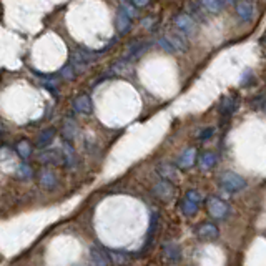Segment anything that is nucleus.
<instances>
[{"label": "nucleus", "mask_w": 266, "mask_h": 266, "mask_svg": "<svg viewBox=\"0 0 266 266\" xmlns=\"http://www.w3.org/2000/svg\"><path fill=\"white\" fill-rule=\"evenodd\" d=\"M220 188L225 190L226 193H238V191L246 188V180L241 175L235 172H225L218 180Z\"/></svg>", "instance_id": "1"}, {"label": "nucleus", "mask_w": 266, "mask_h": 266, "mask_svg": "<svg viewBox=\"0 0 266 266\" xmlns=\"http://www.w3.org/2000/svg\"><path fill=\"white\" fill-rule=\"evenodd\" d=\"M203 200L201 193L198 190H188L183 196L182 203H180V210L185 217H195L200 210V203Z\"/></svg>", "instance_id": "2"}, {"label": "nucleus", "mask_w": 266, "mask_h": 266, "mask_svg": "<svg viewBox=\"0 0 266 266\" xmlns=\"http://www.w3.org/2000/svg\"><path fill=\"white\" fill-rule=\"evenodd\" d=\"M173 25L178 32H182L185 37H191L196 33V22L193 20V17L185 12H180L178 15L173 17Z\"/></svg>", "instance_id": "3"}, {"label": "nucleus", "mask_w": 266, "mask_h": 266, "mask_svg": "<svg viewBox=\"0 0 266 266\" xmlns=\"http://www.w3.org/2000/svg\"><path fill=\"white\" fill-rule=\"evenodd\" d=\"M206 210H208V213H210L213 218L222 220V218L226 217V215H228L230 208H228V205H226V201L222 200V198L210 196L206 200Z\"/></svg>", "instance_id": "4"}, {"label": "nucleus", "mask_w": 266, "mask_h": 266, "mask_svg": "<svg viewBox=\"0 0 266 266\" xmlns=\"http://www.w3.org/2000/svg\"><path fill=\"white\" fill-rule=\"evenodd\" d=\"M163 38L170 43V47L173 48V52H186L188 50V42H186V38L182 32H178L177 28L175 30H168L165 35H163Z\"/></svg>", "instance_id": "5"}, {"label": "nucleus", "mask_w": 266, "mask_h": 266, "mask_svg": "<svg viewBox=\"0 0 266 266\" xmlns=\"http://www.w3.org/2000/svg\"><path fill=\"white\" fill-rule=\"evenodd\" d=\"M153 195L158 198L160 201L167 203V201H172L173 196H175V185L167 182V180H160L153 185Z\"/></svg>", "instance_id": "6"}, {"label": "nucleus", "mask_w": 266, "mask_h": 266, "mask_svg": "<svg viewBox=\"0 0 266 266\" xmlns=\"http://www.w3.org/2000/svg\"><path fill=\"white\" fill-rule=\"evenodd\" d=\"M38 162L43 163V165H62V163H65V156L62 150L50 148V150H43L38 155Z\"/></svg>", "instance_id": "7"}, {"label": "nucleus", "mask_w": 266, "mask_h": 266, "mask_svg": "<svg viewBox=\"0 0 266 266\" xmlns=\"http://www.w3.org/2000/svg\"><path fill=\"white\" fill-rule=\"evenodd\" d=\"M90 261H92V266H112L110 251L100 246H92L90 248Z\"/></svg>", "instance_id": "8"}, {"label": "nucleus", "mask_w": 266, "mask_h": 266, "mask_svg": "<svg viewBox=\"0 0 266 266\" xmlns=\"http://www.w3.org/2000/svg\"><path fill=\"white\" fill-rule=\"evenodd\" d=\"M155 172L160 177V180H167V182L173 185L178 182V170L172 163H158L155 167Z\"/></svg>", "instance_id": "9"}, {"label": "nucleus", "mask_w": 266, "mask_h": 266, "mask_svg": "<svg viewBox=\"0 0 266 266\" xmlns=\"http://www.w3.org/2000/svg\"><path fill=\"white\" fill-rule=\"evenodd\" d=\"M218 110L222 117L225 118L231 117L236 110H238V98H236L235 95H226V97H223L222 101H220Z\"/></svg>", "instance_id": "10"}, {"label": "nucleus", "mask_w": 266, "mask_h": 266, "mask_svg": "<svg viewBox=\"0 0 266 266\" xmlns=\"http://www.w3.org/2000/svg\"><path fill=\"white\" fill-rule=\"evenodd\" d=\"M196 236L201 241H213L220 236V230H218V226L213 225V223H203V225L198 226Z\"/></svg>", "instance_id": "11"}, {"label": "nucleus", "mask_w": 266, "mask_h": 266, "mask_svg": "<svg viewBox=\"0 0 266 266\" xmlns=\"http://www.w3.org/2000/svg\"><path fill=\"white\" fill-rule=\"evenodd\" d=\"M236 15L241 22H251L254 17V5L251 0H240L236 4Z\"/></svg>", "instance_id": "12"}, {"label": "nucleus", "mask_w": 266, "mask_h": 266, "mask_svg": "<svg viewBox=\"0 0 266 266\" xmlns=\"http://www.w3.org/2000/svg\"><path fill=\"white\" fill-rule=\"evenodd\" d=\"M73 110L77 113H82V115H90L93 110V105L88 95H78V97L73 100Z\"/></svg>", "instance_id": "13"}, {"label": "nucleus", "mask_w": 266, "mask_h": 266, "mask_svg": "<svg viewBox=\"0 0 266 266\" xmlns=\"http://www.w3.org/2000/svg\"><path fill=\"white\" fill-rule=\"evenodd\" d=\"M196 163V150L195 148H186L182 155H180L177 167L182 170H190Z\"/></svg>", "instance_id": "14"}, {"label": "nucleus", "mask_w": 266, "mask_h": 266, "mask_svg": "<svg viewBox=\"0 0 266 266\" xmlns=\"http://www.w3.org/2000/svg\"><path fill=\"white\" fill-rule=\"evenodd\" d=\"M163 256L168 263H178L182 259V251H180V246L175 245V243H167L163 246Z\"/></svg>", "instance_id": "15"}, {"label": "nucleus", "mask_w": 266, "mask_h": 266, "mask_svg": "<svg viewBox=\"0 0 266 266\" xmlns=\"http://www.w3.org/2000/svg\"><path fill=\"white\" fill-rule=\"evenodd\" d=\"M115 24H117V30H118V33L125 35V33L130 32V28H132V19H130V17H128V15L120 9V10H118V14H117Z\"/></svg>", "instance_id": "16"}, {"label": "nucleus", "mask_w": 266, "mask_h": 266, "mask_svg": "<svg viewBox=\"0 0 266 266\" xmlns=\"http://www.w3.org/2000/svg\"><path fill=\"white\" fill-rule=\"evenodd\" d=\"M55 133H57L55 128H52V127H50V128H45L43 132L38 135V140H37V146H38V148H40V150L47 148V146L54 141Z\"/></svg>", "instance_id": "17"}, {"label": "nucleus", "mask_w": 266, "mask_h": 266, "mask_svg": "<svg viewBox=\"0 0 266 266\" xmlns=\"http://www.w3.org/2000/svg\"><path fill=\"white\" fill-rule=\"evenodd\" d=\"M218 162V156L213 153V151H203L200 155V168L201 170H211Z\"/></svg>", "instance_id": "18"}, {"label": "nucleus", "mask_w": 266, "mask_h": 266, "mask_svg": "<svg viewBox=\"0 0 266 266\" xmlns=\"http://www.w3.org/2000/svg\"><path fill=\"white\" fill-rule=\"evenodd\" d=\"M77 132H78V127L75 120H72V118H67L65 123H64V128H62V135H64V138L69 141L73 140L77 137Z\"/></svg>", "instance_id": "19"}, {"label": "nucleus", "mask_w": 266, "mask_h": 266, "mask_svg": "<svg viewBox=\"0 0 266 266\" xmlns=\"http://www.w3.org/2000/svg\"><path fill=\"white\" fill-rule=\"evenodd\" d=\"M40 185L43 188H54L57 185V175L50 170H43L40 172Z\"/></svg>", "instance_id": "20"}, {"label": "nucleus", "mask_w": 266, "mask_h": 266, "mask_svg": "<svg viewBox=\"0 0 266 266\" xmlns=\"http://www.w3.org/2000/svg\"><path fill=\"white\" fill-rule=\"evenodd\" d=\"M62 151H64V156H65V165L73 168L77 165V156H75V151H73L72 145L69 143V141H65L64 143V148H62Z\"/></svg>", "instance_id": "21"}, {"label": "nucleus", "mask_w": 266, "mask_h": 266, "mask_svg": "<svg viewBox=\"0 0 266 266\" xmlns=\"http://www.w3.org/2000/svg\"><path fill=\"white\" fill-rule=\"evenodd\" d=\"M200 4H201V7L208 10L210 14H218L220 10L223 9L222 0H200Z\"/></svg>", "instance_id": "22"}, {"label": "nucleus", "mask_w": 266, "mask_h": 266, "mask_svg": "<svg viewBox=\"0 0 266 266\" xmlns=\"http://www.w3.org/2000/svg\"><path fill=\"white\" fill-rule=\"evenodd\" d=\"M148 48V43L146 42H138V43H133L132 47L128 50V59H138L145 54V50Z\"/></svg>", "instance_id": "23"}, {"label": "nucleus", "mask_w": 266, "mask_h": 266, "mask_svg": "<svg viewBox=\"0 0 266 266\" xmlns=\"http://www.w3.org/2000/svg\"><path fill=\"white\" fill-rule=\"evenodd\" d=\"M156 226H158V213L153 211L150 218V226H148V240H146V246L150 245V241L153 240V235L156 233Z\"/></svg>", "instance_id": "24"}, {"label": "nucleus", "mask_w": 266, "mask_h": 266, "mask_svg": "<svg viewBox=\"0 0 266 266\" xmlns=\"http://www.w3.org/2000/svg\"><path fill=\"white\" fill-rule=\"evenodd\" d=\"M120 9L130 17V19H133V17L137 15V7L132 4V0H120Z\"/></svg>", "instance_id": "25"}, {"label": "nucleus", "mask_w": 266, "mask_h": 266, "mask_svg": "<svg viewBox=\"0 0 266 266\" xmlns=\"http://www.w3.org/2000/svg\"><path fill=\"white\" fill-rule=\"evenodd\" d=\"M110 256H112V261L115 264H127L130 261V256L127 253H122V251H110Z\"/></svg>", "instance_id": "26"}, {"label": "nucleus", "mask_w": 266, "mask_h": 266, "mask_svg": "<svg viewBox=\"0 0 266 266\" xmlns=\"http://www.w3.org/2000/svg\"><path fill=\"white\" fill-rule=\"evenodd\" d=\"M17 150H19V155L22 158H28L32 155V146H30V143H28L27 140H22L20 143L17 145Z\"/></svg>", "instance_id": "27"}, {"label": "nucleus", "mask_w": 266, "mask_h": 266, "mask_svg": "<svg viewBox=\"0 0 266 266\" xmlns=\"http://www.w3.org/2000/svg\"><path fill=\"white\" fill-rule=\"evenodd\" d=\"M215 130L213 127H206V128H203L200 133H198V140L200 141H208V140H211L215 137Z\"/></svg>", "instance_id": "28"}, {"label": "nucleus", "mask_w": 266, "mask_h": 266, "mask_svg": "<svg viewBox=\"0 0 266 266\" xmlns=\"http://www.w3.org/2000/svg\"><path fill=\"white\" fill-rule=\"evenodd\" d=\"M75 69H73L72 67V64H69V65H65L64 69L60 70V75L65 78V80H73V78H75Z\"/></svg>", "instance_id": "29"}, {"label": "nucleus", "mask_w": 266, "mask_h": 266, "mask_svg": "<svg viewBox=\"0 0 266 266\" xmlns=\"http://www.w3.org/2000/svg\"><path fill=\"white\" fill-rule=\"evenodd\" d=\"M19 175L22 178H30L32 177V168L27 165V163H22L20 170H19Z\"/></svg>", "instance_id": "30"}, {"label": "nucleus", "mask_w": 266, "mask_h": 266, "mask_svg": "<svg viewBox=\"0 0 266 266\" xmlns=\"http://www.w3.org/2000/svg\"><path fill=\"white\" fill-rule=\"evenodd\" d=\"M158 45H160V47H162L163 50H165V52H168V54H175V52H173V48L170 47V43H168L163 37L158 38Z\"/></svg>", "instance_id": "31"}, {"label": "nucleus", "mask_w": 266, "mask_h": 266, "mask_svg": "<svg viewBox=\"0 0 266 266\" xmlns=\"http://www.w3.org/2000/svg\"><path fill=\"white\" fill-rule=\"evenodd\" d=\"M155 22H156L155 19H150V17H148V19H145L143 22H141V25H143L145 28H150L151 25H153V24H155Z\"/></svg>", "instance_id": "32"}, {"label": "nucleus", "mask_w": 266, "mask_h": 266, "mask_svg": "<svg viewBox=\"0 0 266 266\" xmlns=\"http://www.w3.org/2000/svg\"><path fill=\"white\" fill-rule=\"evenodd\" d=\"M148 2H150V0H132V4L135 5V7H145Z\"/></svg>", "instance_id": "33"}, {"label": "nucleus", "mask_w": 266, "mask_h": 266, "mask_svg": "<svg viewBox=\"0 0 266 266\" xmlns=\"http://www.w3.org/2000/svg\"><path fill=\"white\" fill-rule=\"evenodd\" d=\"M259 48H261V52L266 55V35H263L259 38Z\"/></svg>", "instance_id": "34"}, {"label": "nucleus", "mask_w": 266, "mask_h": 266, "mask_svg": "<svg viewBox=\"0 0 266 266\" xmlns=\"http://www.w3.org/2000/svg\"><path fill=\"white\" fill-rule=\"evenodd\" d=\"M233 2H235V0H222L223 5H228V4H233Z\"/></svg>", "instance_id": "35"}, {"label": "nucleus", "mask_w": 266, "mask_h": 266, "mask_svg": "<svg viewBox=\"0 0 266 266\" xmlns=\"http://www.w3.org/2000/svg\"><path fill=\"white\" fill-rule=\"evenodd\" d=\"M263 110H264V112H266V103H264V107H263Z\"/></svg>", "instance_id": "36"}]
</instances>
